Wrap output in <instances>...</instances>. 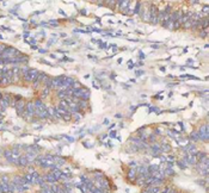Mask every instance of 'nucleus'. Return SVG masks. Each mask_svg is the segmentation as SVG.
<instances>
[{
	"label": "nucleus",
	"instance_id": "obj_1",
	"mask_svg": "<svg viewBox=\"0 0 209 193\" xmlns=\"http://www.w3.org/2000/svg\"><path fill=\"white\" fill-rule=\"evenodd\" d=\"M156 16H158V9H156L155 5H151L150 9V20L152 24H158V19H156Z\"/></svg>",
	"mask_w": 209,
	"mask_h": 193
},
{
	"label": "nucleus",
	"instance_id": "obj_2",
	"mask_svg": "<svg viewBox=\"0 0 209 193\" xmlns=\"http://www.w3.org/2000/svg\"><path fill=\"white\" fill-rule=\"evenodd\" d=\"M25 106H26V104H25L24 100H19L18 103L16 104V110H17V112H18V115H23V112H24V110H25Z\"/></svg>",
	"mask_w": 209,
	"mask_h": 193
},
{
	"label": "nucleus",
	"instance_id": "obj_3",
	"mask_svg": "<svg viewBox=\"0 0 209 193\" xmlns=\"http://www.w3.org/2000/svg\"><path fill=\"white\" fill-rule=\"evenodd\" d=\"M66 76H59V78L53 79V88L55 87H61L63 84V80H65Z\"/></svg>",
	"mask_w": 209,
	"mask_h": 193
},
{
	"label": "nucleus",
	"instance_id": "obj_4",
	"mask_svg": "<svg viewBox=\"0 0 209 193\" xmlns=\"http://www.w3.org/2000/svg\"><path fill=\"white\" fill-rule=\"evenodd\" d=\"M38 70H36V69H30V72H29V76H30V79H31V81H34L35 79L38 76Z\"/></svg>",
	"mask_w": 209,
	"mask_h": 193
},
{
	"label": "nucleus",
	"instance_id": "obj_5",
	"mask_svg": "<svg viewBox=\"0 0 209 193\" xmlns=\"http://www.w3.org/2000/svg\"><path fill=\"white\" fill-rule=\"evenodd\" d=\"M10 191V187H9V184H5V182H0V192H9Z\"/></svg>",
	"mask_w": 209,
	"mask_h": 193
},
{
	"label": "nucleus",
	"instance_id": "obj_6",
	"mask_svg": "<svg viewBox=\"0 0 209 193\" xmlns=\"http://www.w3.org/2000/svg\"><path fill=\"white\" fill-rule=\"evenodd\" d=\"M46 180L49 181V182H55V181H57L53 174H47V175H46Z\"/></svg>",
	"mask_w": 209,
	"mask_h": 193
},
{
	"label": "nucleus",
	"instance_id": "obj_7",
	"mask_svg": "<svg viewBox=\"0 0 209 193\" xmlns=\"http://www.w3.org/2000/svg\"><path fill=\"white\" fill-rule=\"evenodd\" d=\"M88 98H90V91L86 90V91L84 92V94L81 95V100H86V101H87Z\"/></svg>",
	"mask_w": 209,
	"mask_h": 193
},
{
	"label": "nucleus",
	"instance_id": "obj_8",
	"mask_svg": "<svg viewBox=\"0 0 209 193\" xmlns=\"http://www.w3.org/2000/svg\"><path fill=\"white\" fill-rule=\"evenodd\" d=\"M78 105H79V107H80V109H84V107H86V106H87V101H86V100H79Z\"/></svg>",
	"mask_w": 209,
	"mask_h": 193
},
{
	"label": "nucleus",
	"instance_id": "obj_9",
	"mask_svg": "<svg viewBox=\"0 0 209 193\" xmlns=\"http://www.w3.org/2000/svg\"><path fill=\"white\" fill-rule=\"evenodd\" d=\"M0 180H1V182H5V184H10V179H9V176H7V175H3Z\"/></svg>",
	"mask_w": 209,
	"mask_h": 193
},
{
	"label": "nucleus",
	"instance_id": "obj_10",
	"mask_svg": "<svg viewBox=\"0 0 209 193\" xmlns=\"http://www.w3.org/2000/svg\"><path fill=\"white\" fill-rule=\"evenodd\" d=\"M191 24H192V19H191V20H188L186 23H184L183 26H184L185 29H191Z\"/></svg>",
	"mask_w": 209,
	"mask_h": 193
},
{
	"label": "nucleus",
	"instance_id": "obj_11",
	"mask_svg": "<svg viewBox=\"0 0 209 193\" xmlns=\"http://www.w3.org/2000/svg\"><path fill=\"white\" fill-rule=\"evenodd\" d=\"M49 93H50V90H49V88H48V87H46L43 91H42V96H43V98H44V96H47Z\"/></svg>",
	"mask_w": 209,
	"mask_h": 193
},
{
	"label": "nucleus",
	"instance_id": "obj_12",
	"mask_svg": "<svg viewBox=\"0 0 209 193\" xmlns=\"http://www.w3.org/2000/svg\"><path fill=\"white\" fill-rule=\"evenodd\" d=\"M140 7H141V3H136V6H135V10H133V13H137V12H139Z\"/></svg>",
	"mask_w": 209,
	"mask_h": 193
},
{
	"label": "nucleus",
	"instance_id": "obj_13",
	"mask_svg": "<svg viewBox=\"0 0 209 193\" xmlns=\"http://www.w3.org/2000/svg\"><path fill=\"white\" fill-rule=\"evenodd\" d=\"M207 35H208V29H207V30H203V31H201L200 36L202 38H204V37H207Z\"/></svg>",
	"mask_w": 209,
	"mask_h": 193
},
{
	"label": "nucleus",
	"instance_id": "obj_14",
	"mask_svg": "<svg viewBox=\"0 0 209 193\" xmlns=\"http://www.w3.org/2000/svg\"><path fill=\"white\" fill-rule=\"evenodd\" d=\"M203 11H204V14H206V17H207V14H208V5H204Z\"/></svg>",
	"mask_w": 209,
	"mask_h": 193
},
{
	"label": "nucleus",
	"instance_id": "obj_15",
	"mask_svg": "<svg viewBox=\"0 0 209 193\" xmlns=\"http://www.w3.org/2000/svg\"><path fill=\"white\" fill-rule=\"evenodd\" d=\"M80 117H81V116L79 115V113H74V118L75 119H80Z\"/></svg>",
	"mask_w": 209,
	"mask_h": 193
},
{
	"label": "nucleus",
	"instance_id": "obj_16",
	"mask_svg": "<svg viewBox=\"0 0 209 193\" xmlns=\"http://www.w3.org/2000/svg\"><path fill=\"white\" fill-rule=\"evenodd\" d=\"M141 74H144V70H137V72H136L137 76H139V75H141Z\"/></svg>",
	"mask_w": 209,
	"mask_h": 193
},
{
	"label": "nucleus",
	"instance_id": "obj_17",
	"mask_svg": "<svg viewBox=\"0 0 209 193\" xmlns=\"http://www.w3.org/2000/svg\"><path fill=\"white\" fill-rule=\"evenodd\" d=\"M50 23H51V25H53V26H56V22H55V20H51V22H50Z\"/></svg>",
	"mask_w": 209,
	"mask_h": 193
},
{
	"label": "nucleus",
	"instance_id": "obj_18",
	"mask_svg": "<svg viewBox=\"0 0 209 193\" xmlns=\"http://www.w3.org/2000/svg\"><path fill=\"white\" fill-rule=\"evenodd\" d=\"M38 51H40L41 54H44V53H46V50H44V49H40V50H38Z\"/></svg>",
	"mask_w": 209,
	"mask_h": 193
},
{
	"label": "nucleus",
	"instance_id": "obj_19",
	"mask_svg": "<svg viewBox=\"0 0 209 193\" xmlns=\"http://www.w3.org/2000/svg\"><path fill=\"white\" fill-rule=\"evenodd\" d=\"M1 82H3V76H1V73H0V85H1Z\"/></svg>",
	"mask_w": 209,
	"mask_h": 193
},
{
	"label": "nucleus",
	"instance_id": "obj_20",
	"mask_svg": "<svg viewBox=\"0 0 209 193\" xmlns=\"http://www.w3.org/2000/svg\"><path fill=\"white\" fill-rule=\"evenodd\" d=\"M29 43H31V44H35V43H36V41H35V39H32L31 42H29Z\"/></svg>",
	"mask_w": 209,
	"mask_h": 193
},
{
	"label": "nucleus",
	"instance_id": "obj_21",
	"mask_svg": "<svg viewBox=\"0 0 209 193\" xmlns=\"http://www.w3.org/2000/svg\"><path fill=\"white\" fill-rule=\"evenodd\" d=\"M0 154H1V150H0Z\"/></svg>",
	"mask_w": 209,
	"mask_h": 193
}]
</instances>
